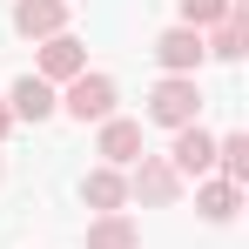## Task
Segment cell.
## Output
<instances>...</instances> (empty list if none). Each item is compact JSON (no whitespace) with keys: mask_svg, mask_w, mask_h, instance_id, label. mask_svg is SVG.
<instances>
[{"mask_svg":"<svg viewBox=\"0 0 249 249\" xmlns=\"http://www.w3.org/2000/svg\"><path fill=\"white\" fill-rule=\"evenodd\" d=\"M196 115H202V88H196V74H162V81L148 88V122L189 128Z\"/></svg>","mask_w":249,"mask_h":249,"instance_id":"obj_1","label":"cell"},{"mask_svg":"<svg viewBox=\"0 0 249 249\" xmlns=\"http://www.w3.org/2000/svg\"><path fill=\"white\" fill-rule=\"evenodd\" d=\"M128 196L135 202H148V209H175L182 202V175L168 168V155H135V175H128Z\"/></svg>","mask_w":249,"mask_h":249,"instance_id":"obj_2","label":"cell"},{"mask_svg":"<svg viewBox=\"0 0 249 249\" xmlns=\"http://www.w3.org/2000/svg\"><path fill=\"white\" fill-rule=\"evenodd\" d=\"M168 168L182 175V182H209V168H215V135L202 122L175 128V148H168Z\"/></svg>","mask_w":249,"mask_h":249,"instance_id":"obj_3","label":"cell"},{"mask_svg":"<svg viewBox=\"0 0 249 249\" xmlns=\"http://www.w3.org/2000/svg\"><path fill=\"white\" fill-rule=\"evenodd\" d=\"M61 108H68L74 122H108V115H115V81H108V74H74L68 94H61Z\"/></svg>","mask_w":249,"mask_h":249,"instance_id":"obj_4","label":"cell"},{"mask_svg":"<svg viewBox=\"0 0 249 249\" xmlns=\"http://www.w3.org/2000/svg\"><path fill=\"white\" fill-rule=\"evenodd\" d=\"M34 74H41L47 88H54V81H74V74H88V47L74 41V34H54V41H41Z\"/></svg>","mask_w":249,"mask_h":249,"instance_id":"obj_5","label":"cell"},{"mask_svg":"<svg viewBox=\"0 0 249 249\" xmlns=\"http://www.w3.org/2000/svg\"><path fill=\"white\" fill-rule=\"evenodd\" d=\"M14 27H20L27 41L68 34V0H14Z\"/></svg>","mask_w":249,"mask_h":249,"instance_id":"obj_6","label":"cell"},{"mask_svg":"<svg viewBox=\"0 0 249 249\" xmlns=\"http://www.w3.org/2000/svg\"><path fill=\"white\" fill-rule=\"evenodd\" d=\"M155 61H162L168 74H196V68L209 61V54H202V34H196V27H168L162 41H155Z\"/></svg>","mask_w":249,"mask_h":249,"instance_id":"obj_7","label":"cell"},{"mask_svg":"<svg viewBox=\"0 0 249 249\" xmlns=\"http://www.w3.org/2000/svg\"><path fill=\"white\" fill-rule=\"evenodd\" d=\"M81 202L101 209V215H122V202H128V175H122V168H88V175H81Z\"/></svg>","mask_w":249,"mask_h":249,"instance_id":"obj_8","label":"cell"},{"mask_svg":"<svg viewBox=\"0 0 249 249\" xmlns=\"http://www.w3.org/2000/svg\"><path fill=\"white\" fill-rule=\"evenodd\" d=\"M7 108H14V122H47L61 101H54V88H47L41 74H20V81H14V94H7Z\"/></svg>","mask_w":249,"mask_h":249,"instance_id":"obj_9","label":"cell"},{"mask_svg":"<svg viewBox=\"0 0 249 249\" xmlns=\"http://www.w3.org/2000/svg\"><path fill=\"white\" fill-rule=\"evenodd\" d=\"M202 54H215V61H243V54H249V14H243V7H236L222 27L202 34Z\"/></svg>","mask_w":249,"mask_h":249,"instance_id":"obj_10","label":"cell"},{"mask_svg":"<svg viewBox=\"0 0 249 249\" xmlns=\"http://www.w3.org/2000/svg\"><path fill=\"white\" fill-rule=\"evenodd\" d=\"M236 209H243V189H236V182H222V175H215V182H196V215H202V222H229Z\"/></svg>","mask_w":249,"mask_h":249,"instance_id":"obj_11","label":"cell"},{"mask_svg":"<svg viewBox=\"0 0 249 249\" xmlns=\"http://www.w3.org/2000/svg\"><path fill=\"white\" fill-rule=\"evenodd\" d=\"M101 155H108V168H122L142 155V122H122V115H108L101 122Z\"/></svg>","mask_w":249,"mask_h":249,"instance_id":"obj_12","label":"cell"},{"mask_svg":"<svg viewBox=\"0 0 249 249\" xmlns=\"http://www.w3.org/2000/svg\"><path fill=\"white\" fill-rule=\"evenodd\" d=\"M88 249H142V229L128 215H94L88 222Z\"/></svg>","mask_w":249,"mask_h":249,"instance_id":"obj_13","label":"cell"},{"mask_svg":"<svg viewBox=\"0 0 249 249\" xmlns=\"http://www.w3.org/2000/svg\"><path fill=\"white\" fill-rule=\"evenodd\" d=\"M215 162H222V182H249V135H222L215 142Z\"/></svg>","mask_w":249,"mask_h":249,"instance_id":"obj_14","label":"cell"},{"mask_svg":"<svg viewBox=\"0 0 249 249\" xmlns=\"http://www.w3.org/2000/svg\"><path fill=\"white\" fill-rule=\"evenodd\" d=\"M236 7L229 0H182V27H196V34H209V27H222Z\"/></svg>","mask_w":249,"mask_h":249,"instance_id":"obj_15","label":"cell"},{"mask_svg":"<svg viewBox=\"0 0 249 249\" xmlns=\"http://www.w3.org/2000/svg\"><path fill=\"white\" fill-rule=\"evenodd\" d=\"M7 128H14V108H7V101H0V142H7Z\"/></svg>","mask_w":249,"mask_h":249,"instance_id":"obj_16","label":"cell"}]
</instances>
